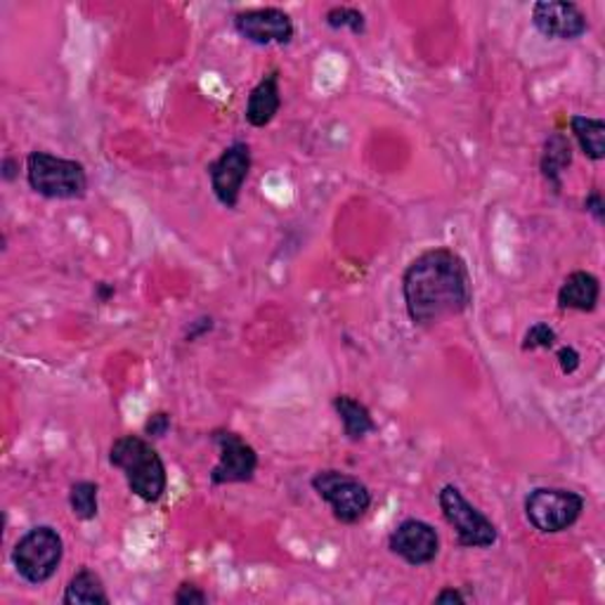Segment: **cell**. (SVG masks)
Wrapping results in <instances>:
<instances>
[{
    "mask_svg": "<svg viewBox=\"0 0 605 605\" xmlns=\"http://www.w3.org/2000/svg\"><path fill=\"white\" fill-rule=\"evenodd\" d=\"M402 300L410 322L426 329L474 306V277L457 251L435 246L405 267Z\"/></svg>",
    "mask_w": 605,
    "mask_h": 605,
    "instance_id": "cell-1",
    "label": "cell"
},
{
    "mask_svg": "<svg viewBox=\"0 0 605 605\" xmlns=\"http://www.w3.org/2000/svg\"><path fill=\"white\" fill-rule=\"evenodd\" d=\"M107 459L119 468L128 490L145 503H159L168 490V470L159 449L145 435H119L112 445Z\"/></svg>",
    "mask_w": 605,
    "mask_h": 605,
    "instance_id": "cell-2",
    "label": "cell"
},
{
    "mask_svg": "<svg viewBox=\"0 0 605 605\" xmlns=\"http://www.w3.org/2000/svg\"><path fill=\"white\" fill-rule=\"evenodd\" d=\"M26 182L33 194L50 201H76L91 188L86 166L45 149H33L26 157Z\"/></svg>",
    "mask_w": 605,
    "mask_h": 605,
    "instance_id": "cell-3",
    "label": "cell"
},
{
    "mask_svg": "<svg viewBox=\"0 0 605 605\" xmlns=\"http://www.w3.org/2000/svg\"><path fill=\"white\" fill-rule=\"evenodd\" d=\"M10 561L14 573L31 586H43L57 575L64 561V540L53 526L26 530L12 546Z\"/></svg>",
    "mask_w": 605,
    "mask_h": 605,
    "instance_id": "cell-4",
    "label": "cell"
},
{
    "mask_svg": "<svg viewBox=\"0 0 605 605\" xmlns=\"http://www.w3.org/2000/svg\"><path fill=\"white\" fill-rule=\"evenodd\" d=\"M315 495L331 509V516L341 526H358L372 511L374 495L369 487L339 468H322L310 478Z\"/></svg>",
    "mask_w": 605,
    "mask_h": 605,
    "instance_id": "cell-5",
    "label": "cell"
},
{
    "mask_svg": "<svg viewBox=\"0 0 605 605\" xmlns=\"http://www.w3.org/2000/svg\"><path fill=\"white\" fill-rule=\"evenodd\" d=\"M586 501L565 487H534L523 501L528 523L542 534H561L577 526Z\"/></svg>",
    "mask_w": 605,
    "mask_h": 605,
    "instance_id": "cell-6",
    "label": "cell"
},
{
    "mask_svg": "<svg viewBox=\"0 0 605 605\" xmlns=\"http://www.w3.org/2000/svg\"><path fill=\"white\" fill-rule=\"evenodd\" d=\"M438 503L445 523L457 534L461 549H492L499 542V530L476 503H470L457 485H443Z\"/></svg>",
    "mask_w": 605,
    "mask_h": 605,
    "instance_id": "cell-7",
    "label": "cell"
},
{
    "mask_svg": "<svg viewBox=\"0 0 605 605\" xmlns=\"http://www.w3.org/2000/svg\"><path fill=\"white\" fill-rule=\"evenodd\" d=\"M209 441L217 447V461L209 474L213 487L244 485L256 478L261 459L256 447L244 435L230 428H213Z\"/></svg>",
    "mask_w": 605,
    "mask_h": 605,
    "instance_id": "cell-8",
    "label": "cell"
},
{
    "mask_svg": "<svg viewBox=\"0 0 605 605\" xmlns=\"http://www.w3.org/2000/svg\"><path fill=\"white\" fill-rule=\"evenodd\" d=\"M251 168H254V151H251V145L244 140H234L232 145H227L221 151V157L206 166L211 190L217 204L230 211L240 206L242 190L251 176Z\"/></svg>",
    "mask_w": 605,
    "mask_h": 605,
    "instance_id": "cell-9",
    "label": "cell"
},
{
    "mask_svg": "<svg viewBox=\"0 0 605 605\" xmlns=\"http://www.w3.org/2000/svg\"><path fill=\"white\" fill-rule=\"evenodd\" d=\"M232 26L240 36L258 47L289 45L296 36V26L289 12L282 8H248L232 14Z\"/></svg>",
    "mask_w": 605,
    "mask_h": 605,
    "instance_id": "cell-10",
    "label": "cell"
},
{
    "mask_svg": "<svg viewBox=\"0 0 605 605\" xmlns=\"http://www.w3.org/2000/svg\"><path fill=\"white\" fill-rule=\"evenodd\" d=\"M389 551L412 567H424L441 556V534L428 520L405 518L389 534Z\"/></svg>",
    "mask_w": 605,
    "mask_h": 605,
    "instance_id": "cell-11",
    "label": "cell"
},
{
    "mask_svg": "<svg viewBox=\"0 0 605 605\" xmlns=\"http://www.w3.org/2000/svg\"><path fill=\"white\" fill-rule=\"evenodd\" d=\"M532 26L551 41H580L590 31V17L573 0H540L532 6Z\"/></svg>",
    "mask_w": 605,
    "mask_h": 605,
    "instance_id": "cell-12",
    "label": "cell"
},
{
    "mask_svg": "<svg viewBox=\"0 0 605 605\" xmlns=\"http://www.w3.org/2000/svg\"><path fill=\"white\" fill-rule=\"evenodd\" d=\"M282 109V88H279V70H270L261 76V81L251 88L246 97L244 119L248 126L265 128L270 126Z\"/></svg>",
    "mask_w": 605,
    "mask_h": 605,
    "instance_id": "cell-13",
    "label": "cell"
},
{
    "mask_svg": "<svg viewBox=\"0 0 605 605\" xmlns=\"http://www.w3.org/2000/svg\"><path fill=\"white\" fill-rule=\"evenodd\" d=\"M601 300V279L590 270L570 273L559 287L556 302L563 312H594Z\"/></svg>",
    "mask_w": 605,
    "mask_h": 605,
    "instance_id": "cell-14",
    "label": "cell"
},
{
    "mask_svg": "<svg viewBox=\"0 0 605 605\" xmlns=\"http://www.w3.org/2000/svg\"><path fill=\"white\" fill-rule=\"evenodd\" d=\"M573 157H575L573 140H570L561 130L549 132L544 145H542L540 171L553 194L563 192V178L567 173V168L573 166Z\"/></svg>",
    "mask_w": 605,
    "mask_h": 605,
    "instance_id": "cell-15",
    "label": "cell"
},
{
    "mask_svg": "<svg viewBox=\"0 0 605 605\" xmlns=\"http://www.w3.org/2000/svg\"><path fill=\"white\" fill-rule=\"evenodd\" d=\"M331 407L339 416V422L343 426V435L350 443H362L367 435H372L379 431V424L374 422V414L369 410L362 400L348 393L333 395Z\"/></svg>",
    "mask_w": 605,
    "mask_h": 605,
    "instance_id": "cell-16",
    "label": "cell"
},
{
    "mask_svg": "<svg viewBox=\"0 0 605 605\" xmlns=\"http://www.w3.org/2000/svg\"><path fill=\"white\" fill-rule=\"evenodd\" d=\"M62 603L64 605H109L112 596L107 594L103 575L95 573L93 567L83 565L72 575L70 584H66Z\"/></svg>",
    "mask_w": 605,
    "mask_h": 605,
    "instance_id": "cell-17",
    "label": "cell"
},
{
    "mask_svg": "<svg viewBox=\"0 0 605 605\" xmlns=\"http://www.w3.org/2000/svg\"><path fill=\"white\" fill-rule=\"evenodd\" d=\"M567 126L582 155L594 163H601L605 159V121L596 119V116L573 114L567 119Z\"/></svg>",
    "mask_w": 605,
    "mask_h": 605,
    "instance_id": "cell-18",
    "label": "cell"
},
{
    "mask_svg": "<svg viewBox=\"0 0 605 605\" xmlns=\"http://www.w3.org/2000/svg\"><path fill=\"white\" fill-rule=\"evenodd\" d=\"M70 509L81 523H91L99 516V485L95 480H76L70 487Z\"/></svg>",
    "mask_w": 605,
    "mask_h": 605,
    "instance_id": "cell-19",
    "label": "cell"
},
{
    "mask_svg": "<svg viewBox=\"0 0 605 605\" xmlns=\"http://www.w3.org/2000/svg\"><path fill=\"white\" fill-rule=\"evenodd\" d=\"M325 24L331 31H350L352 36H364L367 14L355 6H333L325 12Z\"/></svg>",
    "mask_w": 605,
    "mask_h": 605,
    "instance_id": "cell-20",
    "label": "cell"
},
{
    "mask_svg": "<svg viewBox=\"0 0 605 605\" xmlns=\"http://www.w3.org/2000/svg\"><path fill=\"white\" fill-rule=\"evenodd\" d=\"M556 341H559V333H556V329H553L549 322H534L526 331L523 343H520V350H523V352L551 350V348H556Z\"/></svg>",
    "mask_w": 605,
    "mask_h": 605,
    "instance_id": "cell-21",
    "label": "cell"
},
{
    "mask_svg": "<svg viewBox=\"0 0 605 605\" xmlns=\"http://www.w3.org/2000/svg\"><path fill=\"white\" fill-rule=\"evenodd\" d=\"M171 428H173L171 414L159 410V412H151L147 416V422L142 426V435H145V438H149V441H161V438H166L168 433H171Z\"/></svg>",
    "mask_w": 605,
    "mask_h": 605,
    "instance_id": "cell-22",
    "label": "cell"
},
{
    "mask_svg": "<svg viewBox=\"0 0 605 605\" xmlns=\"http://www.w3.org/2000/svg\"><path fill=\"white\" fill-rule=\"evenodd\" d=\"M173 603H178V605H206L209 594L194 582H182L176 590V594H173Z\"/></svg>",
    "mask_w": 605,
    "mask_h": 605,
    "instance_id": "cell-23",
    "label": "cell"
},
{
    "mask_svg": "<svg viewBox=\"0 0 605 605\" xmlns=\"http://www.w3.org/2000/svg\"><path fill=\"white\" fill-rule=\"evenodd\" d=\"M556 360H559V367H561V372L565 376H573L580 369V364H582L580 350L573 348V346H561L559 352H556Z\"/></svg>",
    "mask_w": 605,
    "mask_h": 605,
    "instance_id": "cell-24",
    "label": "cell"
},
{
    "mask_svg": "<svg viewBox=\"0 0 605 605\" xmlns=\"http://www.w3.org/2000/svg\"><path fill=\"white\" fill-rule=\"evenodd\" d=\"M213 329H215L213 317H209V315H201V317L192 319L190 327L184 329V341H188V343H194V341H199V339H204V336H206V333H211Z\"/></svg>",
    "mask_w": 605,
    "mask_h": 605,
    "instance_id": "cell-25",
    "label": "cell"
},
{
    "mask_svg": "<svg viewBox=\"0 0 605 605\" xmlns=\"http://www.w3.org/2000/svg\"><path fill=\"white\" fill-rule=\"evenodd\" d=\"M584 211L590 213L598 225H603V223H605V199H603L601 190H596V188H594L590 194L584 197Z\"/></svg>",
    "mask_w": 605,
    "mask_h": 605,
    "instance_id": "cell-26",
    "label": "cell"
},
{
    "mask_svg": "<svg viewBox=\"0 0 605 605\" xmlns=\"http://www.w3.org/2000/svg\"><path fill=\"white\" fill-rule=\"evenodd\" d=\"M0 178H3L6 182H14L17 178H20V159L3 157V161H0Z\"/></svg>",
    "mask_w": 605,
    "mask_h": 605,
    "instance_id": "cell-27",
    "label": "cell"
},
{
    "mask_svg": "<svg viewBox=\"0 0 605 605\" xmlns=\"http://www.w3.org/2000/svg\"><path fill=\"white\" fill-rule=\"evenodd\" d=\"M468 598L461 590H457V586H445V590L441 594H435L433 603H459L464 605Z\"/></svg>",
    "mask_w": 605,
    "mask_h": 605,
    "instance_id": "cell-28",
    "label": "cell"
},
{
    "mask_svg": "<svg viewBox=\"0 0 605 605\" xmlns=\"http://www.w3.org/2000/svg\"><path fill=\"white\" fill-rule=\"evenodd\" d=\"M116 294L114 289V284H107V282H99L97 287H95V296L99 302H109V298Z\"/></svg>",
    "mask_w": 605,
    "mask_h": 605,
    "instance_id": "cell-29",
    "label": "cell"
}]
</instances>
